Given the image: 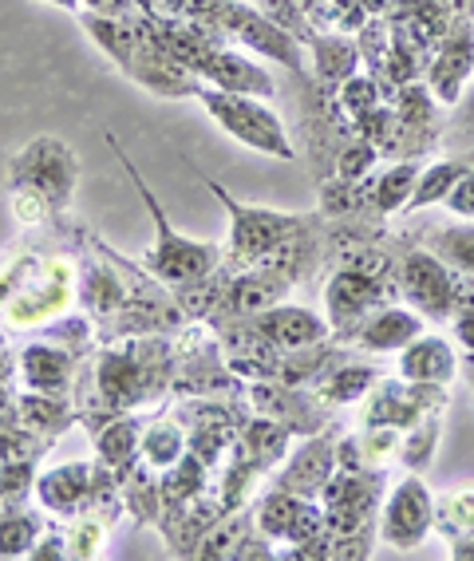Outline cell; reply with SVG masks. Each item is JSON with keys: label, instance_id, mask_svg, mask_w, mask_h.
<instances>
[{"label": "cell", "instance_id": "cell-1", "mask_svg": "<svg viewBox=\"0 0 474 561\" xmlns=\"http://www.w3.org/2000/svg\"><path fill=\"white\" fill-rule=\"evenodd\" d=\"M107 147L119 154L123 171H127L135 194L142 198L147 214L154 218V230H159L154 245L147 250V257H142V270L151 273L154 280H162V285H171V289H182V285H194V280L213 277V273L222 270V245H213V241H198V238H186V233L174 230L171 221H166V214H162L154 191L147 186V179L139 174V167L131 162V154L123 151V142L115 139L112 130H107Z\"/></svg>", "mask_w": 474, "mask_h": 561}, {"label": "cell", "instance_id": "cell-2", "mask_svg": "<svg viewBox=\"0 0 474 561\" xmlns=\"http://www.w3.org/2000/svg\"><path fill=\"white\" fill-rule=\"evenodd\" d=\"M194 100L203 103L206 115H210L233 142H242V147H250V151H257V154H269V159L297 162V147H293V139H289L285 123L277 119V111L257 100V95H238V91L198 83V88H194Z\"/></svg>", "mask_w": 474, "mask_h": 561}, {"label": "cell", "instance_id": "cell-3", "mask_svg": "<svg viewBox=\"0 0 474 561\" xmlns=\"http://www.w3.org/2000/svg\"><path fill=\"white\" fill-rule=\"evenodd\" d=\"M203 186L210 194H218L222 210L230 214V250L233 257H242L245 265H262L265 257H277V253L297 241L309 226V218L301 214H285V210H269V206H250V202H238L222 182L198 174Z\"/></svg>", "mask_w": 474, "mask_h": 561}, {"label": "cell", "instance_id": "cell-4", "mask_svg": "<svg viewBox=\"0 0 474 561\" xmlns=\"http://www.w3.org/2000/svg\"><path fill=\"white\" fill-rule=\"evenodd\" d=\"M80 24L91 32V41L100 44V48L147 91H154V95H194L198 83L178 76L174 64L166 60L151 41H142V36L123 28V24H112L107 16H95V12H80Z\"/></svg>", "mask_w": 474, "mask_h": 561}, {"label": "cell", "instance_id": "cell-5", "mask_svg": "<svg viewBox=\"0 0 474 561\" xmlns=\"http://www.w3.org/2000/svg\"><path fill=\"white\" fill-rule=\"evenodd\" d=\"M80 186V162L71 147L56 135L32 139L21 154L9 162V191H32L48 202L51 210H63Z\"/></svg>", "mask_w": 474, "mask_h": 561}, {"label": "cell", "instance_id": "cell-6", "mask_svg": "<svg viewBox=\"0 0 474 561\" xmlns=\"http://www.w3.org/2000/svg\"><path fill=\"white\" fill-rule=\"evenodd\" d=\"M375 530H380V541L392 546V550H415V546H424L427 534L435 530V494L424 482V474L407 471L404 479L384 494Z\"/></svg>", "mask_w": 474, "mask_h": 561}, {"label": "cell", "instance_id": "cell-7", "mask_svg": "<svg viewBox=\"0 0 474 561\" xmlns=\"http://www.w3.org/2000/svg\"><path fill=\"white\" fill-rule=\"evenodd\" d=\"M395 301V285L380 277H368L360 270H336L324 285V309H328V324H333L336 341H348L372 312Z\"/></svg>", "mask_w": 474, "mask_h": 561}, {"label": "cell", "instance_id": "cell-8", "mask_svg": "<svg viewBox=\"0 0 474 561\" xmlns=\"http://www.w3.org/2000/svg\"><path fill=\"white\" fill-rule=\"evenodd\" d=\"M400 293L407 297L424 321L451 324L459 312V297H454V273L443 257H435L431 250H412L400 261Z\"/></svg>", "mask_w": 474, "mask_h": 561}, {"label": "cell", "instance_id": "cell-9", "mask_svg": "<svg viewBox=\"0 0 474 561\" xmlns=\"http://www.w3.org/2000/svg\"><path fill=\"white\" fill-rule=\"evenodd\" d=\"M424 80L443 111L463 100L466 88L474 83V16H454L443 41L435 44Z\"/></svg>", "mask_w": 474, "mask_h": 561}, {"label": "cell", "instance_id": "cell-10", "mask_svg": "<svg viewBox=\"0 0 474 561\" xmlns=\"http://www.w3.org/2000/svg\"><path fill=\"white\" fill-rule=\"evenodd\" d=\"M253 332H257L269 348H281V352L336 341L333 324L321 321V317L309 309H297V305H273V309H265L262 317H253Z\"/></svg>", "mask_w": 474, "mask_h": 561}, {"label": "cell", "instance_id": "cell-11", "mask_svg": "<svg viewBox=\"0 0 474 561\" xmlns=\"http://www.w3.org/2000/svg\"><path fill=\"white\" fill-rule=\"evenodd\" d=\"M336 432H324V435H304V447H297L285 462L281 479L277 486L293 494H304V499H321L324 482L336 474Z\"/></svg>", "mask_w": 474, "mask_h": 561}, {"label": "cell", "instance_id": "cell-12", "mask_svg": "<svg viewBox=\"0 0 474 561\" xmlns=\"http://www.w3.org/2000/svg\"><path fill=\"white\" fill-rule=\"evenodd\" d=\"M226 28L238 32L250 48L265 51L269 60L285 64L289 71H297L301 76V48H297V36L293 32H285L281 24H273L265 12H253V9H238V4H226Z\"/></svg>", "mask_w": 474, "mask_h": 561}, {"label": "cell", "instance_id": "cell-13", "mask_svg": "<svg viewBox=\"0 0 474 561\" xmlns=\"http://www.w3.org/2000/svg\"><path fill=\"white\" fill-rule=\"evenodd\" d=\"M419 332H427L424 317L415 309H404V305L392 301L380 312H372L344 344L356 352H404Z\"/></svg>", "mask_w": 474, "mask_h": 561}, {"label": "cell", "instance_id": "cell-14", "mask_svg": "<svg viewBox=\"0 0 474 561\" xmlns=\"http://www.w3.org/2000/svg\"><path fill=\"white\" fill-rule=\"evenodd\" d=\"M395 376H404L412 383H439L451 388L459 376V356H454L451 341L439 332H419L395 360Z\"/></svg>", "mask_w": 474, "mask_h": 561}, {"label": "cell", "instance_id": "cell-15", "mask_svg": "<svg viewBox=\"0 0 474 561\" xmlns=\"http://www.w3.org/2000/svg\"><path fill=\"white\" fill-rule=\"evenodd\" d=\"M194 71H203L210 88L238 91V95H257V100H269L273 91H277V83H273L269 71L257 68L250 56H238V51H230V48L206 51V60H198V68H194Z\"/></svg>", "mask_w": 474, "mask_h": 561}, {"label": "cell", "instance_id": "cell-16", "mask_svg": "<svg viewBox=\"0 0 474 561\" xmlns=\"http://www.w3.org/2000/svg\"><path fill=\"white\" fill-rule=\"evenodd\" d=\"M253 403H257V411L262 415H269V420L285 423L289 432H301V435H316L321 432V408H316L309 396H301V388H293V383H253Z\"/></svg>", "mask_w": 474, "mask_h": 561}, {"label": "cell", "instance_id": "cell-17", "mask_svg": "<svg viewBox=\"0 0 474 561\" xmlns=\"http://www.w3.org/2000/svg\"><path fill=\"white\" fill-rule=\"evenodd\" d=\"M36 494H41L44 511L60 514V518H71L91 506V494H95V479H91L88 462H63L56 471L41 474L36 479Z\"/></svg>", "mask_w": 474, "mask_h": 561}, {"label": "cell", "instance_id": "cell-18", "mask_svg": "<svg viewBox=\"0 0 474 561\" xmlns=\"http://www.w3.org/2000/svg\"><path fill=\"white\" fill-rule=\"evenodd\" d=\"M285 293H289V277H285L277 265L273 270H250L245 277H238L230 285V309L238 317H262L265 309L285 301Z\"/></svg>", "mask_w": 474, "mask_h": 561}, {"label": "cell", "instance_id": "cell-19", "mask_svg": "<svg viewBox=\"0 0 474 561\" xmlns=\"http://www.w3.org/2000/svg\"><path fill=\"white\" fill-rule=\"evenodd\" d=\"M71 371H76V356L63 348H48V344H28L21 352V376L32 391L44 396H60L68 391Z\"/></svg>", "mask_w": 474, "mask_h": 561}, {"label": "cell", "instance_id": "cell-20", "mask_svg": "<svg viewBox=\"0 0 474 561\" xmlns=\"http://www.w3.org/2000/svg\"><path fill=\"white\" fill-rule=\"evenodd\" d=\"M380 380H384V376H380V368H372V364L336 360L333 368H328V376L316 383V396H321L324 408H344V403H360Z\"/></svg>", "mask_w": 474, "mask_h": 561}, {"label": "cell", "instance_id": "cell-21", "mask_svg": "<svg viewBox=\"0 0 474 561\" xmlns=\"http://www.w3.org/2000/svg\"><path fill=\"white\" fill-rule=\"evenodd\" d=\"M313 68L321 76V83L328 91L340 88L348 76H356V64H360V44L348 41V36H313Z\"/></svg>", "mask_w": 474, "mask_h": 561}, {"label": "cell", "instance_id": "cell-22", "mask_svg": "<svg viewBox=\"0 0 474 561\" xmlns=\"http://www.w3.org/2000/svg\"><path fill=\"white\" fill-rule=\"evenodd\" d=\"M419 162L415 159H400L395 167H388V171H380L372 179V186H368V198H372V206L380 214H404L407 198H412L415 182H419Z\"/></svg>", "mask_w": 474, "mask_h": 561}, {"label": "cell", "instance_id": "cell-23", "mask_svg": "<svg viewBox=\"0 0 474 561\" xmlns=\"http://www.w3.org/2000/svg\"><path fill=\"white\" fill-rule=\"evenodd\" d=\"M466 174V167L459 159H435V162H427L424 171H419V182H415V191H412V198H407V206H404V214H419V210H427V206H443L447 202V194L459 186V179Z\"/></svg>", "mask_w": 474, "mask_h": 561}, {"label": "cell", "instance_id": "cell-24", "mask_svg": "<svg viewBox=\"0 0 474 561\" xmlns=\"http://www.w3.org/2000/svg\"><path fill=\"white\" fill-rule=\"evenodd\" d=\"M186 432H182V423L174 420H159L151 423L147 432H142V443H139V455H142V467H151V471H171L186 459Z\"/></svg>", "mask_w": 474, "mask_h": 561}, {"label": "cell", "instance_id": "cell-25", "mask_svg": "<svg viewBox=\"0 0 474 561\" xmlns=\"http://www.w3.org/2000/svg\"><path fill=\"white\" fill-rule=\"evenodd\" d=\"M439 439H443V411H431L424 420H415L404 432V447H400V467L412 474L431 471L435 451H439Z\"/></svg>", "mask_w": 474, "mask_h": 561}, {"label": "cell", "instance_id": "cell-26", "mask_svg": "<svg viewBox=\"0 0 474 561\" xmlns=\"http://www.w3.org/2000/svg\"><path fill=\"white\" fill-rule=\"evenodd\" d=\"M435 530L447 541L471 538L474 534V486L463 491H447L435 499Z\"/></svg>", "mask_w": 474, "mask_h": 561}, {"label": "cell", "instance_id": "cell-27", "mask_svg": "<svg viewBox=\"0 0 474 561\" xmlns=\"http://www.w3.org/2000/svg\"><path fill=\"white\" fill-rule=\"evenodd\" d=\"M41 530H44L41 514H28V511L0 514V558H28L36 550V541H44Z\"/></svg>", "mask_w": 474, "mask_h": 561}, {"label": "cell", "instance_id": "cell-28", "mask_svg": "<svg viewBox=\"0 0 474 561\" xmlns=\"http://www.w3.org/2000/svg\"><path fill=\"white\" fill-rule=\"evenodd\" d=\"M289 427L277 420H269V415H262V420H253L250 423V432H245V447H250L253 455V467L257 471H265V467H277V462L285 459V443H289Z\"/></svg>", "mask_w": 474, "mask_h": 561}, {"label": "cell", "instance_id": "cell-29", "mask_svg": "<svg viewBox=\"0 0 474 561\" xmlns=\"http://www.w3.org/2000/svg\"><path fill=\"white\" fill-rule=\"evenodd\" d=\"M427 250H431L435 257H443L454 273L474 277V221L471 226H447V230L431 233V238H427Z\"/></svg>", "mask_w": 474, "mask_h": 561}, {"label": "cell", "instance_id": "cell-30", "mask_svg": "<svg viewBox=\"0 0 474 561\" xmlns=\"http://www.w3.org/2000/svg\"><path fill=\"white\" fill-rule=\"evenodd\" d=\"M380 103H384V88H380L375 76H363V71L348 76V80L336 88V107H340L352 123L360 119V115H368V111H375Z\"/></svg>", "mask_w": 474, "mask_h": 561}, {"label": "cell", "instance_id": "cell-31", "mask_svg": "<svg viewBox=\"0 0 474 561\" xmlns=\"http://www.w3.org/2000/svg\"><path fill=\"white\" fill-rule=\"evenodd\" d=\"M139 443H142L139 420H131V415L112 420L100 432V459L112 462V467H123V462H131L139 455Z\"/></svg>", "mask_w": 474, "mask_h": 561}, {"label": "cell", "instance_id": "cell-32", "mask_svg": "<svg viewBox=\"0 0 474 561\" xmlns=\"http://www.w3.org/2000/svg\"><path fill=\"white\" fill-rule=\"evenodd\" d=\"M400 447H404V427H392V423L363 427V435H360L363 462H368L372 471H388V467L400 459Z\"/></svg>", "mask_w": 474, "mask_h": 561}, {"label": "cell", "instance_id": "cell-33", "mask_svg": "<svg viewBox=\"0 0 474 561\" xmlns=\"http://www.w3.org/2000/svg\"><path fill=\"white\" fill-rule=\"evenodd\" d=\"M384 159V154L375 151L372 142L368 139H360L356 135L348 147H340V154H336V162H333V179H344V182H363L368 174L375 171V162Z\"/></svg>", "mask_w": 474, "mask_h": 561}, {"label": "cell", "instance_id": "cell-34", "mask_svg": "<svg viewBox=\"0 0 474 561\" xmlns=\"http://www.w3.org/2000/svg\"><path fill=\"white\" fill-rule=\"evenodd\" d=\"M242 541H245V518H226L213 522V530H206L203 538V558H242Z\"/></svg>", "mask_w": 474, "mask_h": 561}, {"label": "cell", "instance_id": "cell-35", "mask_svg": "<svg viewBox=\"0 0 474 561\" xmlns=\"http://www.w3.org/2000/svg\"><path fill=\"white\" fill-rule=\"evenodd\" d=\"M443 139L459 142V151L474 147V83L466 88V95L451 107V119L443 123Z\"/></svg>", "mask_w": 474, "mask_h": 561}, {"label": "cell", "instance_id": "cell-36", "mask_svg": "<svg viewBox=\"0 0 474 561\" xmlns=\"http://www.w3.org/2000/svg\"><path fill=\"white\" fill-rule=\"evenodd\" d=\"M88 305L95 312H107V309H115L119 305V280L112 277V273H100V270H91L88 273Z\"/></svg>", "mask_w": 474, "mask_h": 561}, {"label": "cell", "instance_id": "cell-37", "mask_svg": "<svg viewBox=\"0 0 474 561\" xmlns=\"http://www.w3.org/2000/svg\"><path fill=\"white\" fill-rule=\"evenodd\" d=\"M21 408L36 411V415H28L32 423H41V427H48V432H60V427H68L71 415L60 408V403H48V400H36V396H24Z\"/></svg>", "mask_w": 474, "mask_h": 561}, {"label": "cell", "instance_id": "cell-38", "mask_svg": "<svg viewBox=\"0 0 474 561\" xmlns=\"http://www.w3.org/2000/svg\"><path fill=\"white\" fill-rule=\"evenodd\" d=\"M443 206L459 221H474V171H466L463 179H459V186H454V191L447 194Z\"/></svg>", "mask_w": 474, "mask_h": 561}, {"label": "cell", "instance_id": "cell-39", "mask_svg": "<svg viewBox=\"0 0 474 561\" xmlns=\"http://www.w3.org/2000/svg\"><path fill=\"white\" fill-rule=\"evenodd\" d=\"M28 467H16V462H9V467H0V499L4 502H16L28 494Z\"/></svg>", "mask_w": 474, "mask_h": 561}, {"label": "cell", "instance_id": "cell-40", "mask_svg": "<svg viewBox=\"0 0 474 561\" xmlns=\"http://www.w3.org/2000/svg\"><path fill=\"white\" fill-rule=\"evenodd\" d=\"M451 329H454V341L463 344L466 352H474V305H471V309H459V312H454Z\"/></svg>", "mask_w": 474, "mask_h": 561}, {"label": "cell", "instance_id": "cell-41", "mask_svg": "<svg viewBox=\"0 0 474 561\" xmlns=\"http://www.w3.org/2000/svg\"><path fill=\"white\" fill-rule=\"evenodd\" d=\"M459 368L466 371V380H471V388H474V352H466L463 360H459Z\"/></svg>", "mask_w": 474, "mask_h": 561}, {"label": "cell", "instance_id": "cell-42", "mask_svg": "<svg viewBox=\"0 0 474 561\" xmlns=\"http://www.w3.org/2000/svg\"><path fill=\"white\" fill-rule=\"evenodd\" d=\"M51 4H63V9H71V12H80V0H51Z\"/></svg>", "mask_w": 474, "mask_h": 561}, {"label": "cell", "instance_id": "cell-43", "mask_svg": "<svg viewBox=\"0 0 474 561\" xmlns=\"http://www.w3.org/2000/svg\"><path fill=\"white\" fill-rule=\"evenodd\" d=\"M0 341H4V336H0Z\"/></svg>", "mask_w": 474, "mask_h": 561}]
</instances>
